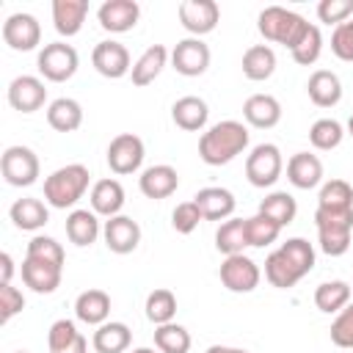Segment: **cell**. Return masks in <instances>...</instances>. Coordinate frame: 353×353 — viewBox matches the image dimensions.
<instances>
[{
    "label": "cell",
    "mask_w": 353,
    "mask_h": 353,
    "mask_svg": "<svg viewBox=\"0 0 353 353\" xmlns=\"http://www.w3.org/2000/svg\"><path fill=\"white\" fill-rule=\"evenodd\" d=\"M146 320L154 323V325H165V323H174V314H176V295L165 287H157L146 295Z\"/></svg>",
    "instance_id": "74e56055"
},
{
    "label": "cell",
    "mask_w": 353,
    "mask_h": 353,
    "mask_svg": "<svg viewBox=\"0 0 353 353\" xmlns=\"http://www.w3.org/2000/svg\"><path fill=\"white\" fill-rule=\"evenodd\" d=\"M74 317L85 325H102L110 317V295L105 290H85L74 301Z\"/></svg>",
    "instance_id": "d4e9b609"
},
{
    "label": "cell",
    "mask_w": 353,
    "mask_h": 353,
    "mask_svg": "<svg viewBox=\"0 0 353 353\" xmlns=\"http://www.w3.org/2000/svg\"><path fill=\"white\" fill-rule=\"evenodd\" d=\"M47 347L50 353H85L88 339L77 331L72 320H55L47 331Z\"/></svg>",
    "instance_id": "83f0119b"
},
{
    "label": "cell",
    "mask_w": 353,
    "mask_h": 353,
    "mask_svg": "<svg viewBox=\"0 0 353 353\" xmlns=\"http://www.w3.org/2000/svg\"><path fill=\"white\" fill-rule=\"evenodd\" d=\"M3 41L17 52H30L41 41V25L33 14H11L3 22Z\"/></svg>",
    "instance_id": "4fadbf2b"
},
{
    "label": "cell",
    "mask_w": 353,
    "mask_h": 353,
    "mask_svg": "<svg viewBox=\"0 0 353 353\" xmlns=\"http://www.w3.org/2000/svg\"><path fill=\"white\" fill-rule=\"evenodd\" d=\"M132 342V331L127 323H119V320H108L102 325H97L94 336H91V345L97 353H124Z\"/></svg>",
    "instance_id": "f546056e"
},
{
    "label": "cell",
    "mask_w": 353,
    "mask_h": 353,
    "mask_svg": "<svg viewBox=\"0 0 353 353\" xmlns=\"http://www.w3.org/2000/svg\"><path fill=\"white\" fill-rule=\"evenodd\" d=\"M88 179H91V174L83 163L61 165L44 179V201L55 210L74 207L83 199V193L88 190Z\"/></svg>",
    "instance_id": "3957f363"
},
{
    "label": "cell",
    "mask_w": 353,
    "mask_h": 353,
    "mask_svg": "<svg viewBox=\"0 0 353 353\" xmlns=\"http://www.w3.org/2000/svg\"><path fill=\"white\" fill-rule=\"evenodd\" d=\"M171 119L179 130H188V132H199L207 127V119H210V108L201 97H179L174 105H171Z\"/></svg>",
    "instance_id": "603a6c76"
},
{
    "label": "cell",
    "mask_w": 353,
    "mask_h": 353,
    "mask_svg": "<svg viewBox=\"0 0 353 353\" xmlns=\"http://www.w3.org/2000/svg\"><path fill=\"white\" fill-rule=\"evenodd\" d=\"M91 63H94V69H97L102 77H108V80H119V77H124V74L132 72L127 47H124L121 41H113V39L99 41V44L94 47Z\"/></svg>",
    "instance_id": "5bb4252c"
},
{
    "label": "cell",
    "mask_w": 353,
    "mask_h": 353,
    "mask_svg": "<svg viewBox=\"0 0 353 353\" xmlns=\"http://www.w3.org/2000/svg\"><path fill=\"white\" fill-rule=\"evenodd\" d=\"M218 276H221V284L229 292H254L259 287V279H262L259 265L245 254L226 256L221 270H218Z\"/></svg>",
    "instance_id": "30bf717a"
},
{
    "label": "cell",
    "mask_w": 353,
    "mask_h": 353,
    "mask_svg": "<svg viewBox=\"0 0 353 353\" xmlns=\"http://www.w3.org/2000/svg\"><path fill=\"white\" fill-rule=\"evenodd\" d=\"M6 97H8V105L14 110H19V113H36L47 102V88H44V83L39 77L19 74V77H14L8 83Z\"/></svg>",
    "instance_id": "9a60e30c"
},
{
    "label": "cell",
    "mask_w": 353,
    "mask_h": 353,
    "mask_svg": "<svg viewBox=\"0 0 353 353\" xmlns=\"http://www.w3.org/2000/svg\"><path fill=\"white\" fill-rule=\"evenodd\" d=\"M102 237H105V245L113 254H132L141 243V226L130 215H113V218L105 221Z\"/></svg>",
    "instance_id": "e0dca14e"
},
{
    "label": "cell",
    "mask_w": 353,
    "mask_h": 353,
    "mask_svg": "<svg viewBox=\"0 0 353 353\" xmlns=\"http://www.w3.org/2000/svg\"><path fill=\"white\" fill-rule=\"evenodd\" d=\"M256 28H259V33L265 36V41H276V44H284V47L292 50V47L303 39L309 22H306L301 14L290 11V8L268 6V8L259 11Z\"/></svg>",
    "instance_id": "5b68a950"
},
{
    "label": "cell",
    "mask_w": 353,
    "mask_h": 353,
    "mask_svg": "<svg viewBox=\"0 0 353 353\" xmlns=\"http://www.w3.org/2000/svg\"><path fill=\"white\" fill-rule=\"evenodd\" d=\"M47 124L55 132H74L83 124V108L72 97H58L47 105Z\"/></svg>",
    "instance_id": "1f68e13d"
},
{
    "label": "cell",
    "mask_w": 353,
    "mask_h": 353,
    "mask_svg": "<svg viewBox=\"0 0 353 353\" xmlns=\"http://www.w3.org/2000/svg\"><path fill=\"white\" fill-rule=\"evenodd\" d=\"M290 52H292V61H295V63H301V66H312V63L320 58V52H323V33H320V28L309 22L303 39H301Z\"/></svg>",
    "instance_id": "ee69618b"
},
{
    "label": "cell",
    "mask_w": 353,
    "mask_h": 353,
    "mask_svg": "<svg viewBox=\"0 0 353 353\" xmlns=\"http://www.w3.org/2000/svg\"><path fill=\"white\" fill-rule=\"evenodd\" d=\"M36 66H39V74L50 83H66L74 77L77 66H80V55L72 44L66 41H50L39 50V58H36Z\"/></svg>",
    "instance_id": "8992f818"
},
{
    "label": "cell",
    "mask_w": 353,
    "mask_h": 353,
    "mask_svg": "<svg viewBox=\"0 0 353 353\" xmlns=\"http://www.w3.org/2000/svg\"><path fill=\"white\" fill-rule=\"evenodd\" d=\"M168 58H171V55H168V50H165L163 44H152V47H146V50L141 52V58L132 63V72H130L132 85L143 88V85L154 83L157 74L163 72V66L168 63Z\"/></svg>",
    "instance_id": "484cf974"
},
{
    "label": "cell",
    "mask_w": 353,
    "mask_h": 353,
    "mask_svg": "<svg viewBox=\"0 0 353 353\" xmlns=\"http://www.w3.org/2000/svg\"><path fill=\"white\" fill-rule=\"evenodd\" d=\"M39 171H41L39 157L28 146H19V143L17 146H8L3 152V157H0V174H3V179L11 188H28V185H33L39 179Z\"/></svg>",
    "instance_id": "52a82bcc"
},
{
    "label": "cell",
    "mask_w": 353,
    "mask_h": 353,
    "mask_svg": "<svg viewBox=\"0 0 353 353\" xmlns=\"http://www.w3.org/2000/svg\"><path fill=\"white\" fill-rule=\"evenodd\" d=\"M11 276H14V259L8 251L0 254V284H11Z\"/></svg>",
    "instance_id": "f907efd6"
},
{
    "label": "cell",
    "mask_w": 353,
    "mask_h": 353,
    "mask_svg": "<svg viewBox=\"0 0 353 353\" xmlns=\"http://www.w3.org/2000/svg\"><path fill=\"white\" fill-rule=\"evenodd\" d=\"M248 146V127L243 121L226 119L212 124L207 132L199 138V157L207 165H226L237 154H243Z\"/></svg>",
    "instance_id": "7a4b0ae2"
},
{
    "label": "cell",
    "mask_w": 353,
    "mask_h": 353,
    "mask_svg": "<svg viewBox=\"0 0 353 353\" xmlns=\"http://www.w3.org/2000/svg\"><path fill=\"white\" fill-rule=\"evenodd\" d=\"M287 179L298 190H312L323 182V163L312 152H295L287 160Z\"/></svg>",
    "instance_id": "ac0fdd59"
},
{
    "label": "cell",
    "mask_w": 353,
    "mask_h": 353,
    "mask_svg": "<svg viewBox=\"0 0 353 353\" xmlns=\"http://www.w3.org/2000/svg\"><path fill=\"white\" fill-rule=\"evenodd\" d=\"M143 157H146V149L135 132H119L108 146V165L119 176L135 174L143 165Z\"/></svg>",
    "instance_id": "9c48e42d"
},
{
    "label": "cell",
    "mask_w": 353,
    "mask_h": 353,
    "mask_svg": "<svg viewBox=\"0 0 353 353\" xmlns=\"http://www.w3.org/2000/svg\"><path fill=\"white\" fill-rule=\"evenodd\" d=\"M317 17L325 25H342L353 17V0H320Z\"/></svg>",
    "instance_id": "bcb514c9"
},
{
    "label": "cell",
    "mask_w": 353,
    "mask_h": 353,
    "mask_svg": "<svg viewBox=\"0 0 353 353\" xmlns=\"http://www.w3.org/2000/svg\"><path fill=\"white\" fill-rule=\"evenodd\" d=\"M25 256H30V259H41V262H50V265H58V268H63V262H66L63 245H61L55 237H47V234H36V237H30Z\"/></svg>",
    "instance_id": "7bdbcfd3"
},
{
    "label": "cell",
    "mask_w": 353,
    "mask_h": 353,
    "mask_svg": "<svg viewBox=\"0 0 353 353\" xmlns=\"http://www.w3.org/2000/svg\"><path fill=\"white\" fill-rule=\"evenodd\" d=\"M61 270L63 268L50 265V262H41V259H30V256H25L22 259V268H19L25 287H30L39 295H50V292H55L61 287Z\"/></svg>",
    "instance_id": "ffe728a7"
},
{
    "label": "cell",
    "mask_w": 353,
    "mask_h": 353,
    "mask_svg": "<svg viewBox=\"0 0 353 353\" xmlns=\"http://www.w3.org/2000/svg\"><path fill=\"white\" fill-rule=\"evenodd\" d=\"M317 207L323 210H353V188L345 179H331L320 188Z\"/></svg>",
    "instance_id": "b9f144b4"
},
{
    "label": "cell",
    "mask_w": 353,
    "mask_h": 353,
    "mask_svg": "<svg viewBox=\"0 0 353 353\" xmlns=\"http://www.w3.org/2000/svg\"><path fill=\"white\" fill-rule=\"evenodd\" d=\"M66 237L85 248L91 245L97 237H99V221H97V212L94 210H72L66 215Z\"/></svg>",
    "instance_id": "d6a6232c"
},
{
    "label": "cell",
    "mask_w": 353,
    "mask_h": 353,
    "mask_svg": "<svg viewBox=\"0 0 353 353\" xmlns=\"http://www.w3.org/2000/svg\"><path fill=\"white\" fill-rule=\"evenodd\" d=\"M347 135H350V138H353V116H350V119H347Z\"/></svg>",
    "instance_id": "f5cc1de1"
},
{
    "label": "cell",
    "mask_w": 353,
    "mask_h": 353,
    "mask_svg": "<svg viewBox=\"0 0 353 353\" xmlns=\"http://www.w3.org/2000/svg\"><path fill=\"white\" fill-rule=\"evenodd\" d=\"M331 342L336 345V347H345V350H353V303H347L339 314H336V320L331 323Z\"/></svg>",
    "instance_id": "f6af8a7d"
},
{
    "label": "cell",
    "mask_w": 353,
    "mask_h": 353,
    "mask_svg": "<svg viewBox=\"0 0 353 353\" xmlns=\"http://www.w3.org/2000/svg\"><path fill=\"white\" fill-rule=\"evenodd\" d=\"M281 234V226L276 221H270L268 215L256 212L251 218H245V237H248V245L254 248H265L270 243H276Z\"/></svg>",
    "instance_id": "ab89813d"
},
{
    "label": "cell",
    "mask_w": 353,
    "mask_h": 353,
    "mask_svg": "<svg viewBox=\"0 0 353 353\" xmlns=\"http://www.w3.org/2000/svg\"><path fill=\"white\" fill-rule=\"evenodd\" d=\"M179 22L188 33L201 39L218 28L221 8L215 0H185V3H179Z\"/></svg>",
    "instance_id": "8fae6325"
},
{
    "label": "cell",
    "mask_w": 353,
    "mask_h": 353,
    "mask_svg": "<svg viewBox=\"0 0 353 353\" xmlns=\"http://www.w3.org/2000/svg\"><path fill=\"white\" fill-rule=\"evenodd\" d=\"M259 212L268 215L270 221H276V223L284 229V226H290V223L295 221L298 204H295V199H292L287 190H273V193H268V196L259 201Z\"/></svg>",
    "instance_id": "d590c367"
},
{
    "label": "cell",
    "mask_w": 353,
    "mask_h": 353,
    "mask_svg": "<svg viewBox=\"0 0 353 353\" xmlns=\"http://www.w3.org/2000/svg\"><path fill=\"white\" fill-rule=\"evenodd\" d=\"M25 309V295L14 284H0V323H8Z\"/></svg>",
    "instance_id": "681fc988"
},
{
    "label": "cell",
    "mask_w": 353,
    "mask_h": 353,
    "mask_svg": "<svg viewBox=\"0 0 353 353\" xmlns=\"http://www.w3.org/2000/svg\"><path fill=\"white\" fill-rule=\"evenodd\" d=\"M138 188H141V193H143L146 199L160 201V199H168V196L179 188V174H176L174 165H165V163L149 165V168L138 176Z\"/></svg>",
    "instance_id": "d6986e66"
},
{
    "label": "cell",
    "mask_w": 353,
    "mask_h": 353,
    "mask_svg": "<svg viewBox=\"0 0 353 353\" xmlns=\"http://www.w3.org/2000/svg\"><path fill=\"white\" fill-rule=\"evenodd\" d=\"M342 138H345V127H342L336 119H317V121L312 124V130H309V141H312V146L320 149V152L336 149V146L342 143Z\"/></svg>",
    "instance_id": "60d3db41"
},
{
    "label": "cell",
    "mask_w": 353,
    "mask_h": 353,
    "mask_svg": "<svg viewBox=\"0 0 353 353\" xmlns=\"http://www.w3.org/2000/svg\"><path fill=\"white\" fill-rule=\"evenodd\" d=\"M88 14V0H52V25L61 36H77Z\"/></svg>",
    "instance_id": "cb8c5ba5"
},
{
    "label": "cell",
    "mask_w": 353,
    "mask_h": 353,
    "mask_svg": "<svg viewBox=\"0 0 353 353\" xmlns=\"http://www.w3.org/2000/svg\"><path fill=\"white\" fill-rule=\"evenodd\" d=\"M193 201L204 221H229L237 207L232 190H226V188H201L193 196Z\"/></svg>",
    "instance_id": "44dd1931"
},
{
    "label": "cell",
    "mask_w": 353,
    "mask_h": 353,
    "mask_svg": "<svg viewBox=\"0 0 353 353\" xmlns=\"http://www.w3.org/2000/svg\"><path fill=\"white\" fill-rule=\"evenodd\" d=\"M121 207H124V188H121L119 179L94 182V188H91V210L97 215L113 218V215H121Z\"/></svg>",
    "instance_id": "f1b7e54d"
},
{
    "label": "cell",
    "mask_w": 353,
    "mask_h": 353,
    "mask_svg": "<svg viewBox=\"0 0 353 353\" xmlns=\"http://www.w3.org/2000/svg\"><path fill=\"white\" fill-rule=\"evenodd\" d=\"M8 218H11V223H14L17 229H22V232H36V229H41V226L50 221V210H47V204H44L41 199L25 196V199H17V201L11 204Z\"/></svg>",
    "instance_id": "4316f807"
},
{
    "label": "cell",
    "mask_w": 353,
    "mask_h": 353,
    "mask_svg": "<svg viewBox=\"0 0 353 353\" xmlns=\"http://www.w3.org/2000/svg\"><path fill=\"white\" fill-rule=\"evenodd\" d=\"M347 303H350V284L342 281V279L323 281L314 290V306L320 312H325V314H339Z\"/></svg>",
    "instance_id": "e575fe53"
},
{
    "label": "cell",
    "mask_w": 353,
    "mask_h": 353,
    "mask_svg": "<svg viewBox=\"0 0 353 353\" xmlns=\"http://www.w3.org/2000/svg\"><path fill=\"white\" fill-rule=\"evenodd\" d=\"M331 52L339 61H353V19L342 22L331 33Z\"/></svg>",
    "instance_id": "c3c4849f"
},
{
    "label": "cell",
    "mask_w": 353,
    "mask_h": 353,
    "mask_svg": "<svg viewBox=\"0 0 353 353\" xmlns=\"http://www.w3.org/2000/svg\"><path fill=\"white\" fill-rule=\"evenodd\" d=\"M243 119L256 130H270L281 121V105L270 94H251L243 102Z\"/></svg>",
    "instance_id": "7402d4cb"
},
{
    "label": "cell",
    "mask_w": 353,
    "mask_h": 353,
    "mask_svg": "<svg viewBox=\"0 0 353 353\" xmlns=\"http://www.w3.org/2000/svg\"><path fill=\"white\" fill-rule=\"evenodd\" d=\"M314 226H317V240H320L323 254H328V256L347 254L350 237H353V210H323V207H317Z\"/></svg>",
    "instance_id": "277c9868"
},
{
    "label": "cell",
    "mask_w": 353,
    "mask_h": 353,
    "mask_svg": "<svg viewBox=\"0 0 353 353\" xmlns=\"http://www.w3.org/2000/svg\"><path fill=\"white\" fill-rule=\"evenodd\" d=\"M314 268V248L306 237H290L265 259V279L276 290L295 287Z\"/></svg>",
    "instance_id": "6da1fadb"
},
{
    "label": "cell",
    "mask_w": 353,
    "mask_h": 353,
    "mask_svg": "<svg viewBox=\"0 0 353 353\" xmlns=\"http://www.w3.org/2000/svg\"><path fill=\"white\" fill-rule=\"evenodd\" d=\"M207 353H248V350H243V347H229V345H212V347H207Z\"/></svg>",
    "instance_id": "816d5d0a"
},
{
    "label": "cell",
    "mask_w": 353,
    "mask_h": 353,
    "mask_svg": "<svg viewBox=\"0 0 353 353\" xmlns=\"http://www.w3.org/2000/svg\"><path fill=\"white\" fill-rule=\"evenodd\" d=\"M190 345H193V339H190L188 328L179 323H165V325L154 328V347L160 353H188Z\"/></svg>",
    "instance_id": "f35d334b"
},
{
    "label": "cell",
    "mask_w": 353,
    "mask_h": 353,
    "mask_svg": "<svg viewBox=\"0 0 353 353\" xmlns=\"http://www.w3.org/2000/svg\"><path fill=\"white\" fill-rule=\"evenodd\" d=\"M245 245H248V237H245V221L243 218H229V221H223L218 226V232H215V248L223 256L243 254Z\"/></svg>",
    "instance_id": "8d00e7d4"
},
{
    "label": "cell",
    "mask_w": 353,
    "mask_h": 353,
    "mask_svg": "<svg viewBox=\"0 0 353 353\" xmlns=\"http://www.w3.org/2000/svg\"><path fill=\"white\" fill-rule=\"evenodd\" d=\"M199 221H204V218H201L196 201H182V204H176L174 212H171V226H174L179 234H190V232L199 226Z\"/></svg>",
    "instance_id": "7dc6e473"
},
{
    "label": "cell",
    "mask_w": 353,
    "mask_h": 353,
    "mask_svg": "<svg viewBox=\"0 0 353 353\" xmlns=\"http://www.w3.org/2000/svg\"><path fill=\"white\" fill-rule=\"evenodd\" d=\"M281 168H284V160H281V152L276 143H259L245 157V179L254 188L276 185V179L281 176Z\"/></svg>",
    "instance_id": "ba28073f"
},
{
    "label": "cell",
    "mask_w": 353,
    "mask_h": 353,
    "mask_svg": "<svg viewBox=\"0 0 353 353\" xmlns=\"http://www.w3.org/2000/svg\"><path fill=\"white\" fill-rule=\"evenodd\" d=\"M14 353H30V350H14Z\"/></svg>",
    "instance_id": "11a10c76"
},
{
    "label": "cell",
    "mask_w": 353,
    "mask_h": 353,
    "mask_svg": "<svg viewBox=\"0 0 353 353\" xmlns=\"http://www.w3.org/2000/svg\"><path fill=\"white\" fill-rule=\"evenodd\" d=\"M306 94L317 108H334L342 99V83L334 72L317 69V72H312V77L306 83Z\"/></svg>",
    "instance_id": "4dcf8cb0"
},
{
    "label": "cell",
    "mask_w": 353,
    "mask_h": 353,
    "mask_svg": "<svg viewBox=\"0 0 353 353\" xmlns=\"http://www.w3.org/2000/svg\"><path fill=\"white\" fill-rule=\"evenodd\" d=\"M276 72V52L268 44H254L243 52V74L254 83L268 80Z\"/></svg>",
    "instance_id": "836d02e7"
},
{
    "label": "cell",
    "mask_w": 353,
    "mask_h": 353,
    "mask_svg": "<svg viewBox=\"0 0 353 353\" xmlns=\"http://www.w3.org/2000/svg\"><path fill=\"white\" fill-rule=\"evenodd\" d=\"M102 30L108 33H127L141 19V6L135 0H105L97 11Z\"/></svg>",
    "instance_id": "2e32d148"
},
{
    "label": "cell",
    "mask_w": 353,
    "mask_h": 353,
    "mask_svg": "<svg viewBox=\"0 0 353 353\" xmlns=\"http://www.w3.org/2000/svg\"><path fill=\"white\" fill-rule=\"evenodd\" d=\"M210 47L196 39V36H188L182 41H176V47L171 50V66L185 74V77H199L210 69Z\"/></svg>",
    "instance_id": "7c38bea8"
},
{
    "label": "cell",
    "mask_w": 353,
    "mask_h": 353,
    "mask_svg": "<svg viewBox=\"0 0 353 353\" xmlns=\"http://www.w3.org/2000/svg\"><path fill=\"white\" fill-rule=\"evenodd\" d=\"M132 353H154V350H152V347H135Z\"/></svg>",
    "instance_id": "db71d44e"
}]
</instances>
